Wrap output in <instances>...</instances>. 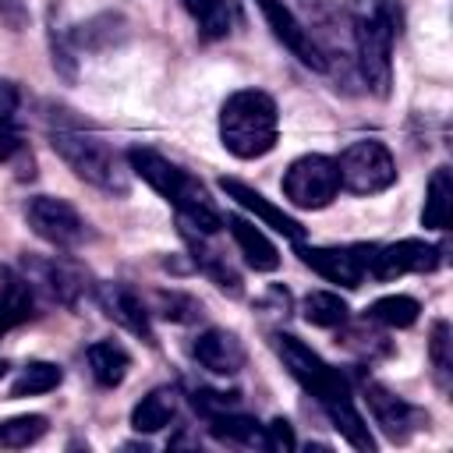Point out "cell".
Listing matches in <instances>:
<instances>
[{
    "mask_svg": "<svg viewBox=\"0 0 453 453\" xmlns=\"http://www.w3.org/2000/svg\"><path fill=\"white\" fill-rule=\"evenodd\" d=\"M276 354L283 361V368L297 379V386L304 393H311L319 400V407L326 411V418L333 421V428L354 446V449H375V439L361 418V411L354 407V396H350V386L347 379L329 368L308 343H301L297 336L290 333H276Z\"/></svg>",
    "mask_w": 453,
    "mask_h": 453,
    "instance_id": "1",
    "label": "cell"
},
{
    "mask_svg": "<svg viewBox=\"0 0 453 453\" xmlns=\"http://www.w3.org/2000/svg\"><path fill=\"white\" fill-rule=\"evenodd\" d=\"M127 163H131V170H134L152 191H159V195L177 209V216L184 219L188 230L216 234V230L223 226V216H219V209L212 205V198L205 195L202 180H195L184 166L170 163V159L159 156L156 149H131V152H127Z\"/></svg>",
    "mask_w": 453,
    "mask_h": 453,
    "instance_id": "2",
    "label": "cell"
},
{
    "mask_svg": "<svg viewBox=\"0 0 453 453\" xmlns=\"http://www.w3.org/2000/svg\"><path fill=\"white\" fill-rule=\"evenodd\" d=\"M357 67L375 96H389L393 85V39L400 32V11L389 0H350L347 4Z\"/></svg>",
    "mask_w": 453,
    "mask_h": 453,
    "instance_id": "3",
    "label": "cell"
},
{
    "mask_svg": "<svg viewBox=\"0 0 453 453\" xmlns=\"http://www.w3.org/2000/svg\"><path fill=\"white\" fill-rule=\"evenodd\" d=\"M280 134V113L273 96L258 88H241L219 106V142L237 159H262L273 152Z\"/></svg>",
    "mask_w": 453,
    "mask_h": 453,
    "instance_id": "4",
    "label": "cell"
},
{
    "mask_svg": "<svg viewBox=\"0 0 453 453\" xmlns=\"http://www.w3.org/2000/svg\"><path fill=\"white\" fill-rule=\"evenodd\" d=\"M50 145L74 170V177H81L85 184H92V188H99L106 195H127L131 170L120 163V156L99 134H92L85 127L60 124V127L50 131Z\"/></svg>",
    "mask_w": 453,
    "mask_h": 453,
    "instance_id": "5",
    "label": "cell"
},
{
    "mask_svg": "<svg viewBox=\"0 0 453 453\" xmlns=\"http://www.w3.org/2000/svg\"><path fill=\"white\" fill-rule=\"evenodd\" d=\"M336 170H340V188H347L354 195H379V191H386V188L396 184L393 152L382 142H375V138L350 142L340 152Z\"/></svg>",
    "mask_w": 453,
    "mask_h": 453,
    "instance_id": "6",
    "label": "cell"
},
{
    "mask_svg": "<svg viewBox=\"0 0 453 453\" xmlns=\"http://www.w3.org/2000/svg\"><path fill=\"white\" fill-rule=\"evenodd\" d=\"M283 195L294 209H326L340 195L336 159H329L322 152L297 156L283 173Z\"/></svg>",
    "mask_w": 453,
    "mask_h": 453,
    "instance_id": "7",
    "label": "cell"
},
{
    "mask_svg": "<svg viewBox=\"0 0 453 453\" xmlns=\"http://www.w3.org/2000/svg\"><path fill=\"white\" fill-rule=\"evenodd\" d=\"M25 219H28V226H32L35 237H42L46 244H53V248H60V251L81 248V244L92 237L85 216H81L71 202L53 198V195H35V198H28Z\"/></svg>",
    "mask_w": 453,
    "mask_h": 453,
    "instance_id": "8",
    "label": "cell"
},
{
    "mask_svg": "<svg viewBox=\"0 0 453 453\" xmlns=\"http://www.w3.org/2000/svg\"><path fill=\"white\" fill-rule=\"evenodd\" d=\"M439 265V248L418 237L386 244V248H365V273H372L375 280H396L407 273H425Z\"/></svg>",
    "mask_w": 453,
    "mask_h": 453,
    "instance_id": "9",
    "label": "cell"
},
{
    "mask_svg": "<svg viewBox=\"0 0 453 453\" xmlns=\"http://www.w3.org/2000/svg\"><path fill=\"white\" fill-rule=\"evenodd\" d=\"M255 7L262 11L265 25L273 28V35L311 71H326V53L319 50V42L311 39V32L304 28V21L283 4V0H255Z\"/></svg>",
    "mask_w": 453,
    "mask_h": 453,
    "instance_id": "10",
    "label": "cell"
},
{
    "mask_svg": "<svg viewBox=\"0 0 453 453\" xmlns=\"http://www.w3.org/2000/svg\"><path fill=\"white\" fill-rule=\"evenodd\" d=\"M365 403H368L375 425H379L393 442H407L421 425H428V418H425L414 403H407L403 396L389 393V389L379 386V382H365Z\"/></svg>",
    "mask_w": 453,
    "mask_h": 453,
    "instance_id": "11",
    "label": "cell"
},
{
    "mask_svg": "<svg viewBox=\"0 0 453 453\" xmlns=\"http://www.w3.org/2000/svg\"><path fill=\"white\" fill-rule=\"evenodd\" d=\"M301 262L322 280L340 287H361L365 280V244L357 248H301Z\"/></svg>",
    "mask_w": 453,
    "mask_h": 453,
    "instance_id": "12",
    "label": "cell"
},
{
    "mask_svg": "<svg viewBox=\"0 0 453 453\" xmlns=\"http://www.w3.org/2000/svg\"><path fill=\"white\" fill-rule=\"evenodd\" d=\"M219 191L226 195V198H234L241 209H248L251 216H258L265 226H273L276 234H283V237H290V241H301L304 237V226L294 219V216H287L283 209H276L262 191H255L251 184H244V180H237V177H219Z\"/></svg>",
    "mask_w": 453,
    "mask_h": 453,
    "instance_id": "13",
    "label": "cell"
},
{
    "mask_svg": "<svg viewBox=\"0 0 453 453\" xmlns=\"http://www.w3.org/2000/svg\"><path fill=\"white\" fill-rule=\"evenodd\" d=\"M96 297H99V304H103L106 319H113V322H117V326H124L127 333L142 336L145 343H156V333H152L149 311H145L142 297H138L131 287H124V283H103V287L96 290Z\"/></svg>",
    "mask_w": 453,
    "mask_h": 453,
    "instance_id": "14",
    "label": "cell"
},
{
    "mask_svg": "<svg viewBox=\"0 0 453 453\" xmlns=\"http://www.w3.org/2000/svg\"><path fill=\"white\" fill-rule=\"evenodd\" d=\"M191 354L212 375H237L244 368V361H248L244 343L230 329H205V333H198Z\"/></svg>",
    "mask_w": 453,
    "mask_h": 453,
    "instance_id": "15",
    "label": "cell"
},
{
    "mask_svg": "<svg viewBox=\"0 0 453 453\" xmlns=\"http://www.w3.org/2000/svg\"><path fill=\"white\" fill-rule=\"evenodd\" d=\"M32 311H35V290L28 287V280L18 269L0 265V336L28 322Z\"/></svg>",
    "mask_w": 453,
    "mask_h": 453,
    "instance_id": "16",
    "label": "cell"
},
{
    "mask_svg": "<svg viewBox=\"0 0 453 453\" xmlns=\"http://www.w3.org/2000/svg\"><path fill=\"white\" fill-rule=\"evenodd\" d=\"M226 230L237 244V251L244 255V262L255 269V273H273L280 269V251L276 244L258 230V223L244 219V216H226Z\"/></svg>",
    "mask_w": 453,
    "mask_h": 453,
    "instance_id": "17",
    "label": "cell"
},
{
    "mask_svg": "<svg viewBox=\"0 0 453 453\" xmlns=\"http://www.w3.org/2000/svg\"><path fill=\"white\" fill-rule=\"evenodd\" d=\"M85 357H88V372H92V379H96L103 389H113V386H120V382L127 379L131 354H127L120 343H113V340H99V343H92V347L85 350Z\"/></svg>",
    "mask_w": 453,
    "mask_h": 453,
    "instance_id": "18",
    "label": "cell"
},
{
    "mask_svg": "<svg viewBox=\"0 0 453 453\" xmlns=\"http://www.w3.org/2000/svg\"><path fill=\"white\" fill-rule=\"evenodd\" d=\"M173 414H177V393L170 386H156L134 403L131 428L134 432H159V428H166L173 421Z\"/></svg>",
    "mask_w": 453,
    "mask_h": 453,
    "instance_id": "19",
    "label": "cell"
},
{
    "mask_svg": "<svg viewBox=\"0 0 453 453\" xmlns=\"http://www.w3.org/2000/svg\"><path fill=\"white\" fill-rule=\"evenodd\" d=\"M209 432L216 439H226V442H241V446H262L265 449V425H258L255 418L248 414H234V411H209Z\"/></svg>",
    "mask_w": 453,
    "mask_h": 453,
    "instance_id": "20",
    "label": "cell"
},
{
    "mask_svg": "<svg viewBox=\"0 0 453 453\" xmlns=\"http://www.w3.org/2000/svg\"><path fill=\"white\" fill-rule=\"evenodd\" d=\"M449 198H453V177L446 166H439L428 177V191H425V209H421L425 230H442L449 223Z\"/></svg>",
    "mask_w": 453,
    "mask_h": 453,
    "instance_id": "21",
    "label": "cell"
},
{
    "mask_svg": "<svg viewBox=\"0 0 453 453\" xmlns=\"http://www.w3.org/2000/svg\"><path fill=\"white\" fill-rule=\"evenodd\" d=\"M418 315H421V304L411 294H386L368 304V319L379 326H389V329H407L418 322Z\"/></svg>",
    "mask_w": 453,
    "mask_h": 453,
    "instance_id": "22",
    "label": "cell"
},
{
    "mask_svg": "<svg viewBox=\"0 0 453 453\" xmlns=\"http://www.w3.org/2000/svg\"><path fill=\"white\" fill-rule=\"evenodd\" d=\"M301 311H304V319H308L311 326H322V329L343 326L347 315H350L347 301H343L340 294H333V290H311V294L301 301Z\"/></svg>",
    "mask_w": 453,
    "mask_h": 453,
    "instance_id": "23",
    "label": "cell"
},
{
    "mask_svg": "<svg viewBox=\"0 0 453 453\" xmlns=\"http://www.w3.org/2000/svg\"><path fill=\"white\" fill-rule=\"evenodd\" d=\"M184 237H188V244H191V251H195V262L202 265V273L219 287V290H226V294H241V280H237V273L216 255V251H209L205 244H202V234L195 237L188 226H184Z\"/></svg>",
    "mask_w": 453,
    "mask_h": 453,
    "instance_id": "24",
    "label": "cell"
},
{
    "mask_svg": "<svg viewBox=\"0 0 453 453\" xmlns=\"http://www.w3.org/2000/svg\"><path fill=\"white\" fill-rule=\"evenodd\" d=\"M64 379V372L53 365V361H28L18 379L11 382V396H39V393H50L57 389Z\"/></svg>",
    "mask_w": 453,
    "mask_h": 453,
    "instance_id": "25",
    "label": "cell"
},
{
    "mask_svg": "<svg viewBox=\"0 0 453 453\" xmlns=\"http://www.w3.org/2000/svg\"><path fill=\"white\" fill-rule=\"evenodd\" d=\"M46 418L42 414H18L0 421V449H25L46 435Z\"/></svg>",
    "mask_w": 453,
    "mask_h": 453,
    "instance_id": "26",
    "label": "cell"
},
{
    "mask_svg": "<svg viewBox=\"0 0 453 453\" xmlns=\"http://www.w3.org/2000/svg\"><path fill=\"white\" fill-rule=\"evenodd\" d=\"M184 11L202 25L205 39H219L230 32V4L226 0H184Z\"/></svg>",
    "mask_w": 453,
    "mask_h": 453,
    "instance_id": "27",
    "label": "cell"
},
{
    "mask_svg": "<svg viewBox=\"0 0 453 453\" xmlns=\"http://www.w3.org/2000/svg\"><path fill=\"white\" fill-rule=\"evenodd\" d=\"M449 322H435L432 326V340H428V350H432V368H435V382L439 389L446 393L449 389V372H453V357H449Z\"/></svg>",
    "mask_w": 453,
    "mask_h": 453,
    "instance_id": "28",
    "label": "cell"
},
{
    "mask_svg": "<svg viewBox=\"0 0 453 453\" xmlns=\"http://www.w3.org/2000/svg\"><path fill=\"white\" fill-rule=\"evenodd\" d=\"M294 446H297V439H294L290 421L276 418V421L265 425V449H294Z\"/></svg>",
    "mask_w": 453,
    "mask_h": 453,
    "instance_id": "29",
    "label": "cell"
},
{
    "mask_svg": "<svg viewBox=\"0 0 453 453\" xmlns=\"http://www.w3.org/2000/svg\"><path fill=\"white\" fill-rule=\"evenodd\" d=\"M18 149H21V134L14 127V113H4L0 110V163H7Z\"/></svg>",
    "mask_w": 453,
    "mask_h": 453,
    "instance_id": "30",
    "label": "cell"
},
{
    "mask_svg": "<svg viewBox=\"0 0 453 453\" xmlns=\"http://www.w3.org/2000/svg\"><path fill=\"white\" fill-rule=\"evenodd\" d=\"M0 110L4 113H14L18 110V88L11 81H0Z\"/></svg>",
    "mask_w": 453,
    "mask_h": 453,
    "instance_id": "31",
    "label": "cell"
}]
</instances>
